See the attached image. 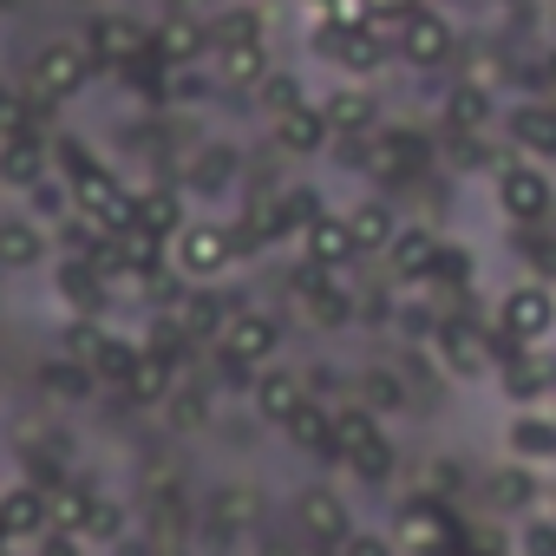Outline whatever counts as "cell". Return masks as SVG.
<instances>
[{
	"label": "cell",
	"instance_id": "cell-29",
	"mask_svg": "<svg viewBox=\"0 0 556 556\" xmlns=\"http://www.w3.org/2000/svg\"><path fill=\"white\" fill-rule=\"evenodd\" d=\"M282 432H289V445H295V452H308V458H341V439H334V413H328L321 400H308V406H302V413H295Z\"/></svg>",
	"mask_w": 556,
	"mask_h": 556
},
{
	"label": "cell",
	"instance_id": "cell-22",
	"mask_svg": "<svg viewBox=\"0 0 556 556\" xmlns=\"http://www.w3.org/2000/svg\"><path fill=\"white\" fill-rule=\"evenodd\" d=\"M229 315H236V302H229L223 289H190V295H177V308H170V321L184 328V341H223Z\"/></svg>",
	"mask_w": 556,
	"mask_h": 556
},
{
	"label": "cell",
	"instance_id": "cell-28",
	"mask_svg": "<svg viewBox=\"0 0 556 556\" xmlns=\"http://www.w3.org/2000/svg\"><path fill=\"white\" fill-rule=\"evenodd\" d=\"M275 144H282L289 157H321V151L334 144V131H328L321 105H302V112H289V118H275Z\"/></svg>",
	"mask_w": 556,
	"mask_h": 556
},
{
	"label": "cell",
	"instance_id": "cell-46",
	"mask_svg": "<svg viewBox=\"0 0 556 556\" xmlns=\"http://www.w3.org/2000/svg\"><path fill=\"white\" fill-rule=\"evenodd\" d=\"M210 40H216V47H242V40H262V21H255V14H223V21L210 27Z\"/></svg>",
	"mask_w": 556,
	"mask_h": 556
},
{
	"label": "cell",
	"instance_id": "cell-47",
	"mask_svg": "<svg viewBox=\"0 0 556 556\" xmlns=\"http://www.w3.org/2000/svg\"><path fill=\"white\" fill-rule=\"evenodd\" d=\"M203 419H210V406H203V393H184V387H177V393H170V426L184 432V426H203Z\"/></svg>",
	"mask_w": 556,
	"mask_h": 556
},
{
	"label": "cell",
	"instance_id": "cell-44",
	"mask_svg": "<svg viewBox=\"0 0 556 556\" xmlns=\"http://www.w3.org/2000/svg\"><path fill=\"white\" fill-rule=\"evenodd\" d=\"M255 92H262V105H268L275 118H289V112H302V105H308V99H302V79H295V73H268V79H262Z\"/></svg>",
	"mask_w": 556,
	"mask_h": 556
},
{
	"label": "cell",
	"instance_id": "cell-50",
	"mask_svg": "<svg viewBox=\"0 0 556 556\" xmlns=\"http://www.w3.org/2000/svg\"><path fill=\"white\" fill-rule=\"evenodd\" d=\"M536 86H543V92H549V99H556V47H549V53H543V60H536Z\"/></svg>",
	"mask_w": 556,
	"mask_h": 556
},
{
	"label": "cell",
	"instance_id": "cell-55",
	"mask_svg": "<svg viewBox=\"0 0 556 556\" xmlns=\"http://www.w3.org/2000/svg\"><path fill=\"white\" fill-rule=\"evenodd\" d=\"M439 556H465V549H458V543H452V549H439Z\"/></svg>",
	"mask_w": 556,
	"mask_h": 556
},
{
	"label": "cell",
	"instance_id": "cell-18",
	"mask_svg": "<svg viewBox=\"0 0 556 556\" xmlns=\"http://www.w3.org/2000/svg\"><path fill=\"white\" fill-rule=\"evenodd\" d=\"M249 406H255L268 426H289V419L308 406V387H302V374H289V367H262V374L249 380Z\"/></svg>",
	"mask_w": 556,
	"mask_h": 556
},
{
	"label": "cell",
	"instance_id": "cell-36",
	"mask_svg": "<svg viewBox=\"0 0 556 556\" xmlns=\"http://www.w3.org/2000/svg\"><path fill=\"white\" fill-rule=\"evenodd\" d=\"M216 73H223V86H262L275 66H268L262 40H242V47H216Z\"/></svg>",
	"mask_w": 556,
	"mask_h": 556
},
{
	"label": "cell",
	"instance_id": "cell-35",
	"mask_svg": "<svg viewBox=\"0 0 556 556\" xmlns=\"http://www.w3.org/2000/svg\"><path fill=\"white\" fill-rule=\"evenodd\" d=\"M125 393L138 406H170V393H177V354H144V367L131 374Z\"/></svg>",
	"mask_w": 556,
	"mask_h": 556
},
{
	"label": "cell",
	"instance_id": "cell-20",
	"mask_svg": "<svg viewBox=\"0 0 556 556\" xmlns=\"http://www.w3.org/2000/svg\"><path fill=\"white\" fill-rule=\"evenodd\" d=\"M302 262L308 268H328V275H348L354 262H361V242H354V229H348V216H321L308 236H302Z\"/></svg>",
	"mask_w": 556,
	"mask_h": 556
},
{
	"label": "cell",
	"instance_id": "cell-12",
	"mask_svg": "<svg viewBox=\"0 0 556 556\" xmlns=\"http://www.w3.org/2000/svg\"><path fill=\"white\" fill-rule=\"evenodd\" d=\"M504 458L510 465H530V471H549L556 465V413L549 406L510 413L504 419Z\"/></svg>",
	"mask_w": 556,
	"mask_h": 556
},
{
	"label": "cell",
	"instance_id": "cell-16",
	"mask_svg": "<svg viewBox=\"0 0 556 556\" xmlns=\"http://www.w3.org/2000/svg\"><path fill=\"white\" fill-rule=\"evenodd\" d=\"M0 530H8V543H40L53 530V504L40 484H8L0 491Z\"/></svg>",
	"mask_w": 556,
	"mask_h": 556
},
{
	"label": "cell",
	"instance_id": "cell-37",
	"mask_svg": "<svg viewBox=\"0 0 556 556\" xmlns=\"http://www.w3.org/2000/svg\"><path fill=\"white\" fill-rule=\"evenodd\" d=\"M92 387H99V374L86 361H73V354L40 367V393H53V400H92Z\"/></svg>",
	"mask_w": 556,
	"mask_h": 556
},
{
	"label": "cell",
	"instance_id": "cell-52",
	"mask_svg": "<svg viewBox=\"0 0 556 556\" xmlns=\"http://www.w3.org/2000/svg\"><path fill=\"white\" fill-rule=\"evenodd\" d=\"M262 556H302L295 543H262Z\"/></svg>",
	"mask_w": 556,
	"mask_h": 556
},
{
	"label": "cell",
	"instance_id": "cell-24",
	"mask_svg": "<svg viewBox=\"0 0 556 556\" xmlns=\"http://www.w3.org/2000/svg\"><path fill=\"white\" fill-rule=\"evenodd\" d=\"M439 255H445L439 229H426V223H406V229H400V242L387 249V268L400 275V282H432V268H439Z\"/></svg>",
	"mask_w": 556,
	"mask_h": 556
},
{
	"label": "cell",
	"instance_id": "cell-31",
	"mask_svg": "<svg viewBox=\"0 0 556 556\" xmlns=\"http://www.w3.org/2000/svg\"><path fill=\"white\" fill-rule=\"evenodd\" d=\"M60 302H66L73 315H92V308L105 302V275H99L86 255H66V262H60Z\"/></svg>",
	"mask_w": 556,
	"mask_h": 556
},
{
	"label": "cell",
	"instance_id": "cell-43",
	"mask_svg": "<svg viewBox=\"0 0 556 556\" xmlns=\"http://www.w3.org/2000/svg\"><path fill=\"white\" fill-rule=\"evenodd\" d=\"M8 138H34V92L0 86V144Z\"/></svg>",
	"mask_w": 556,
	"mask_h": 556
},
{
	"label": "cell",
	"instance_id": "cell-30",
	"mask_svg": "<svg viewBox=\"0 0 556 556\" xmlns=\"http://www.w3.org/2000/svg\"><path fill=\"white\" fill-rule=\"evenodd\" d=\"M354 400H361L374 419H393V413H406V406H413V393H406V380H400L393 367H367V374L354 380Z\"/></svg>",
	"mask_w": 556,
	"mask_h": 556
},
{
	"label": "cell",
	"instance_id": "cell-1",
	"mask_svg": "<svg viewBox=\"0 0 556 556\" xmlns=\"http://www.w3.org/2000/svg\"><path fill=\"white\" fill-rule=\"evenodd\" d=\"M556 334V289L549 282H510L497 295V367L510 354H530Z\"/></svg>",
	"mask_w": 556,
	"mask_h": 556
},
{
	"label": "cell",
	"instance_id": "cell-17",
	"mask_svg": "<svg viewBox=\"0 0 556 556\" xmlns=\"http://www.w3.org/2000/svg\"><path fill=\"white\" fill-rule=\"evenodd\" d=\"M504 131H510V144H517V157H530V164H556V105H549V99H530V105H510V118H504Z\"/></svg>",
	"mask_w": 556,
	"mask_h": 556
},
{
	"label": "cell",
	"instance_id": "cell-14",
	"mask_svg": "<svg viewBox=\"0 0 556 556\" xmlns=\"http://www.w3.org/2000/svg\"><path fill=\"white\" fill-rule=\"evenodd\" d=\"M484 504L497 510V517H510V523H523L530 510H543V471H530V465H497L491 478H484Z\"/></svg>",
	"mask_w": 556,
	"mask_h": 556
},
{
	"label": "cell",
	"instance_id": "cell-33",
	"mask_svg": "<svg viewBox=\"0 0 556 556\" xmlns=\"http://www.w3.org/2000/svg\"><path fill=\"white\" fill-rule=\"evenodd\" d=\"M144 341H131V334H105L99 348H92V374L99 380H112V387H131V374L144 367Z\"/></svg>",
	"mask_w": 556,
	"mask_h": 556
},
{
	"label": "cell",
	"instance_id": "cell-25",
	"mask_svg": "<svg viewBox=\"0 0 556 556\" xmlns=\"http://www.w3.org/2000/svg\"><path fill=\"white\" fill-rule=\"evenodd\" d=\"M262 523V491L255 484H216L210 491V530L223 536V543H236L242 530H255Z\"/></svg>",
	"mask_w": 556,
	"mask_h": 556
},
{
	"label": "cell",
	"instance_id": "cell-42",
	"mask_svg": "<svg viewBox=\"0 0 556 556\" xmlns=\"http://www.w3.org/2000/svg\"><path fill=\"white\" fill-rule=\"evenodd\" d=\"M484 112H491L484 86H452V105H445V118H452V138H478Z\"/></svg>",
	"mask_w": 556,
	"mask_h": 556
},
{
	"label": "cell",
	"instance_id": "cell-41",
	"mask_svg": "<svg viewBox=\"0 0 556 556\" xmlns=\"http://www.w3.org/2000/svg\"><path fill=\"white\" fill-rule=\"evenodd\" d=\"M229 184H236V151H229V144H210V151L190 164V190L216 197V190H229Z\"/></svg>",
	"mask_w": 556,
	"mask_h": 556
},
{
	"label": "cell",
	"instance_id": "cell-6",
	"mask_svg": "<svg viewBox=\"0 0 556 556\" xmlns=\"http://www.w3.org/2000/svg\"><path fill=\"white\" fill-rule=\"evenodd\" d=\"M295 530L315 543V549H348L354 543V504L334 491V484H308V491H295Z\"/></svg>",
	"mask_w": 556,
	"mask_h": 556
},
{
	"label": "cell",
	"instance_id": "cell-8",
	"mask_svg": "<svg viewBox=\"0 0 556 556\" xmlns=\"http://www.w3.org/2000/svg\"><path fill=\"white\" fill-rule=\"evenodd\" d=\"M432 348H439V367H445L452 380H484V374L497 367V334H484V328H478V321H465V315L439 321Z\"/></svg>",
	"mask_w": 556,
	"mask_h": 556
},
{
	"label": "cell",
	"instance_id": "cell-49",
	"mask_svg": "<svg viewBox=\"0 0 556 556\" xmlns=\"http://www.w3.org/2000/svg\"><path fill=\"white\" fill-rule=\"evenodd\" d=\"M34 556H92V543H86V536H66V530H47V536L34 543Z\"/></svg>",
	"mask_w": 556,
	"mask_h": 556
},
{
	"label": "cell",
	"instance_id": "cell-56",
	"mask_svg": "<svg viewBox=\"0 0 556 556\" xmlns=\"http://www.w3.org/2000/svg\"><path fill=\"white\" fill-rule=\"evenodd\" d=\"M315 556H341V549H315Z\"/></svg>",
	"mask_w": 556,
	"mask_h": 556
},
{
	"label": "cell",
	"instance_id": "cell-15",
	"mask_svg": "<svg viewBox=\"0 0 556 556\" xmlns=\"http://www.w3.org/2000/svg\"><path fill=\"white\" fill-rule=\"evenodd\" d=\"M295 295H302V315H308L315 328H348V321H354V295L341 289V275H328V268H308V262H302Z\"/></svg>",
	"mask_w": 556,
	"mask_h": 556
},
{
	"label": "cell",
	"instance_id": "cell-5",
	"mask_svg": "<svg viewBox=\"0 0 556 556\" xmlns=\"http://www.w3.org/2000/svg\"><path fill=\"white\" fill-rule=\"evenodd\" d=\"M86 79H92V53H86V40H47V47L34 53L27 92H34L40 105H66L73 92H86Z\"/></svg>",
	"mask_w": 556,
	"mask_h": 556
},
{
	"label": "cell",
	"instance_id": "cell-21",
	"mask_svg": "<svg viewBox=\"0 0 556 556\" xmlns=\"http://www.w3.org/2000/svg\"><path fill=\"white\" fill-rule=\"evenodd\" d=\"M53 255V236L40 216H0V268L8 275H27Z\"/></svg>",
	"mask_w": 556,
	"mask_h": 556
},
{
	"label": "cell",
	"instance_id": "cell-10",
	"mask_svg": "<svg viewBox=\"0 0 556 556\" xmlns=\"http://www.w3.org/2000/svg\"><path fill=\"white\" fill-rule=\"evenodd\" d=\"M497 387H504V400H510V413H530V406H549V400H556V361H549L543 348H530V354H510V361L497 367Z\"/></svg>",
	"mask_w": 556,
	"mask_h": 556
},
{
	"label": "cell",
	"instance_id": "cell-26",
	"mask_svg": "<svg viewBox=\"0 0 556 556\" xmlns=\"http://www.w3.org/2000/svg\"><path fill=\"white\" fill-rule=\"evenodd\" d=\"M348 216V229H354V242H361V255H387L393 242H400V216H393V203L387 197H361L354 210H341Z\"/></svg>",
	"mask_w": 556,
	"mask_h": 556
},
{
	"label": "cell",
	"instance_id": "cell-23",
	"mask_svg": "<svg viewBox=\"0 0 556 556\" xmlns=\"http://www.w3.org/2000/svg\"><path fill=\"white\" fill-rule=\"evenodd\" d=\"M328 53L354 73V79H374L380 66H387V53H393V40L374 27V21H361V27H334V40H328Z\"/></svg>",
	"mask_w": 556,
	"mask_h": 556
},
{
	"label": "cell",
	"instance_id": "cell-2",
	"mask_svg": "<svg viewBox=\"0 0 556 556\" xmlns=\"http://www.w3.org/2000/svg\"><path fill=\"white\" fill-rule=\"evenodd\" d=\"M334 439H341V458H348V471L354 478H367V484H387L393 478V439H387V419H374L361 400H348L341 413H334Z\"/></svg>",
	"mask_w": 556,
	"mask_h": 556
},
{
	"label": "cell",
	"instance_id": "cell-45",
	"mask_svg": "<svg viewBox=\"0 0 556 556\" xmlns=\"http://www.w3.org/2000/svg\"><path fill=\"white\" fill-rule=\"evenodd\" d=\"M125 530H131V523H125V510L99 497V517H92V530H86V543H92V549H105V543H125Z\"/></svg>",
	"mask_w": 556,
	"mask_h": 556
},
{
	"label": "cell",
	"instance_id": "cell-13",
	"mask_svg": "<svg viewBox=\"0 0 556 556\" xmlns=\"http://www.w3.org/2000/svg\"><path fill=\"white\" fill-rule=\"evenodd\" d=\"M86 53H92V66H138V60H151V34L125 14H99L86 27Z\"/></svg>",
	"mask_w": 556,
	"mask_h": 556
},
{
	"label": "cell",
	"instance_id": "cell-27",
	"mask_svg": "<svg viewBox=\"0 0 556 556\" xmlns=\"http://www.w3.org/2000/svg\"><path fill=\"white\" fill-rule=\"evenodd\" d=\"M367 170H374L380 184L413 177V170H419V138H413V131H374V138H367Z\"/></svg>",
	"mask_w": 556,
	"mask_h": 556
},
{
	"label": "cell",
	"instance_id": "cell-3",
	"mask_svg": "<svg viewBox=\"0 0 556 556\" xmlns=\"http://www.w3.org/2000/svg\"><path fill=\"white\" fill-rule=\"evenodd\" d=\"M216 348H223V374L249 387L262 367H275V348H282V328H275V315H262V308H236Z\"/></svg>",
	"mask_w": 556,
	"mask_h": 556
},
{
	"label": "cell",
	"instance_id": "cell-32",
	"mask_svg": "<svg viewBox=\"0 0 556 556\" xmlns=\"http://www.w3.org/2000/svg\"><path fill=\"white\" fill-rule=\"evenodd\" d=\"M184 197L177 190H138V229L144 236H157V242H177L184 236Z\"/></svg>",
	"mask_w": 556,
	"mask_h": 556
},
{
	"label": "cell",
	"instance_id": "cell-34",
	"mask_svg": "<svg viewBox=\"0 0 556 556\" xmlns=\"http://www.w3.org/2000/svg\"><path fill=\"white\" fill-rule=\"evenodd\" d=\"M0 184H14V190L47 184V144L40 138H8L0 144Z\"/></svg>",
	"mask_w": 556,
	"mask_h": 556
},
{
	"label": "cell",
	"instance_id": "cell-4",
	"mask_svg": "<svg viewBox=\"0 0 556 556\" xmlns=\"http://www.w3.org/2000/svg\"><path fill=\"white\" fill-rule=\"evenodd\" d=\"M491 197H497V210H504L510 223H523V229H536V223L556 210V184H549V170H543V164H530V157L497 164Z\"/></svg>",
	"mask_w": 556,
	"mask_h": 556
},
{
	"label": "cell",
	"instance_id": "cell-53",
	"mask_svg": "<svg viewBox=\"0 0 556 556\" xmlns=\"http://www.w3.org/2000/svg\"><path fill=\"white\" fill-rule=\"evenodd\" d=\"M0 556H14V543H8V530H0Z\"/></svg>",
	"mask_w": 556,
	"mask_h": 556
},
{
	"label": "cell",
	"instance_id": "cell-48",
	"mask_svg": "<svg viewBox=\"0 0 556 556\" xmlns=\"http://www.w3.org/2000/svg\"><path fill=\"white\" fill-rule=\"evenodd\" d=\"M341 556H400V543H393V530H354V543Z\"/></svg>",
	"mask_w": 556,
	"mask_h": 556
},
{
	"label": "cell",
	"instance_id": "cell-57",
	"mask_svg": "<svg viewBox=\"0 0 556 556\" xmlns=\"http://www.w3.org/2000/svg\"><path fill=\"white\" fill-rule=\"evenodd\" d=\"M0 8H8V0H0Z\"/></svg>",
	"mask_w": 556,
	"mask_h": 556
},
{
	"label": "cell",
	"instance_id": "cell-11",
	"mask_svg": "<svg viewBox=\"0 0 556 556\" xmlns=\"http://www.w3.org/2000/svg\"><path fill=\"white\" fill-rule=\"evenodd\" d=\"M393 543H400V556H439V549H452L445 504L439 497H406L400 517H393Z\"/></svg>",
	"mask_w": 556,
	"mask_h": 556
},
{
	"label": "cell",
	"instance_id": "cell-19",
	"mask_svg": "<svg viewBox=\"0 0 556 556\" xmlns=\"http://www.w3.org/2000/svg\"><path fill=\"white\" fill-rule=\"evenodd\" d=\"M321 118H328V131L334 138H374L380 131V99L367 92V86H334L328 99H321Z\"/></svg>",
	"mask_w": 556,
	"mask_h": 556
},
{
	"label": "cell",
	"instance_id": "cell-38",
	"mask_svg": "<svg viewBox=\"0 0 556 556\" xmlns=\"http://www.w3.org/2000/svg\"><path fill=\"white\" fill-rule=\"evenodd\" d=\"M47 504H53V530H66V536H86V530H92V517H99V497H92V491H79V484H53V491H47Z\"/></svg>",
	"mask_w": 556,
	"mask_h": 556
},
{
	"label": "cell",
	"instance_id": "cell-39",
	"mask_svg": "<svg viewBox=\"0 0 556 556\" xmlns=\"http://www.w3.org/2000/svg\"><path fill=\"white\" fill-rule=\"evenodd\" d=\"M510 556H556V510H530L510 523Z\"/></svg>",
	"mask_w": 556,
	"mask_h": 556
},
{
	"label": "cell",
	"instance_id": "cell-51",
	"mask_svg": "<svg viewBox=\"0 0 556 556\" xmlns=\"http://www.w3.org/2000/svg\"><path fill=\"white\" fill-rule=\"evenodd\" d=\"M144 556H190V543H177V536H157V543H144Z\"/></svg>",
	"mask_w": 556,
	"mask_h": 556
},
{
	"label": "cell",
	"instance_id": "cell-7",
	"mask_svg": "<svg viewBox=\"0 0 556 556\" xmlns=\"http://www.w3.org/2000/svg\"><path fill=\"white\" fill-rule=\"evenodd\" d=\"M236 255H242V242H236V229H223V223H184V236L170 242V262H177L184 282H216Z\"/></svg>",
	"mask_w": 556,
	"mask_h": 556
},
{
	"label": "cell",
	"instance_id": "cell-9",
	"mask_svg": "<svg viewBox=\"0 0 556 556\" xmlns=\"http://www.w3.org/2000/svg\"><path fill=\"white\" fill-rule=\"evenodd\" d=\"M393 53H400L406 66L432 73V66H445V60L458 53V34H452V21H445L439 8H413V14L400 21V34H393Z\"/></svg>",
	"mask_w": 556,
	"mask_h": 556
},
{
	"label": "cell",
	"instance_id": "cell-54",
	"mask_svg": "<svg viewBox=\"0 0 556 556\" xmlns=\"http://www.w3.org/2000/svg\"><path fill=\"white\" fill-rule=\"evenodd\" d=\"M497 8H530V0H497Z\"/></svg>",
	"mask_w": 556,
	"mask_h": 556
},
{
	"label": "cell",
	"instance_id": "cell-40",
	"mask_svg": "<svg viewBox=\"0 0 556 556\" xmlns=\"http://www.w3.org/2000/svg\"><path fill=\"white\" fill-rule=\"evenodd\" d=\"M203 40H210V34H203L197 21H164V27L151 34V60H170V66H177V60H190Z\"/></svg>",
	"mask_w": 556,
	"mask_h": 556
}]
</instances>
